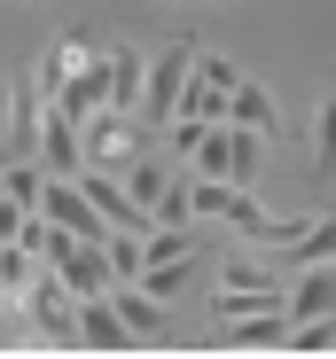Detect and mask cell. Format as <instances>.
<instances>
[{
  "label": "cell",
  "mask_w": 336,
  "mask_h": 359,
  "mask_svg": "<svg viewBox=\"0 0 336 359\" xmlns=\"http://www.w3.org/2000/svg\"><path fill=\"white\" fill-rule=\"evenodd\" d=\"M188 71H196V39H164L149 63H141V109H133V117H141L149 133H164V126L180 117V86H188Z\"/></svg>",
  "instance_id": "6da1fadb"
},
{
  "label": "cell",
  "mask_w": 336,
  "mask_h": 359,
  "mask_svg": "<svg viewBox=\"0 0 336 359\" xmlns=\"http://www.w3.org/2000/svg\"><path fill=\"white\" fill-rule=\"evenodd\" d=\"M16 313H24V320H32L47 344H79V297L63 289V273H55V266H39V273L24 281Z\"/></svg>",
  "instance_id": "7a4b0ae2"
},
{
  "label": "cell",
  "mask_w": 336,
  "mask_h": 359,
  "mask_svg": "<svg viewBox=\"0 0 336 359\" xmlns=\"http://www.w3.org/2000/svg\"><path fill=\"white\" fill-rule=\"evenodd\" d=\"M141 141H156V133L141 126L133 109H94V117H79V149H86V164H109V172H118Z\"/></svg>",
  "instance_id": "3957f363"
},
{
  "label": "cell",
  "mask_w": 336,
  "mask_h": 359,
  "mask_svg": "<svg viewBox=\"0 0 336 359\" xmlns=\"http://www.w3.org/2000/svg\"><path fill=\"white\" fill-rule=\"evenodd\" d=\"M32 164H39L47 180H79L86 149H79V117H71V109H55V102H47V117H39V149H32Z\"/></svg>",
  "instance_id": "277c9868"
},
{
  "label": "cell",
  "mask_w": 336,
  "mask_h": 359,
  "mask_svg": "<svg viewBox=\"0 0 336 359\" xmlns=\"http://www.w3.org/2000/svg\"><path fill=\"white\" fill-rule=\"evenodd\" d=\"M55 273H63V289H71V297H102L109 281H118V273H109V250H102V243H71L63 258H55Z\"/></svg>",
  "instance_id": "5b68a950"
},
{
  "label": "cell",
  "mask_w": 336,
  "mask_h": 359,
  "mask_svg": "<svg viewBox=\"0 0 336 359\" xmlns=\"http://www.w3.org/2000/svg\"><path fill=\"white\" fill-rule=\"evenodd\" d=\"M227 126H250V133H282V102H274V86H258V79H235V94H227Z\"/></svg>",
  "instance_id": "8992f818"
},
{
  "label": "cell",
  "mask_w": 336,
  "mask_h": 359,
  "mask_svg": "<svg viewBox=\"0 0 336 359\" xmlns=\"http://www.w3.org/2000/svg\"><path fill=\"white\" fill-rule=\"evenodd\" d=\"M102 297L118 305V320H126L133 336H164V328H173V320H164V297H149L141 281H109Z\"/></svg>",
  "instance_id": "52a82bcc"
},
{
  "label": "cell",
  "mask_w": 336,
  "mask_h": 359,
  "mask_svg": "<svg viewBox=\"0 0 336 359\" xmlns=\"http://www.w3.org/2000/svg\"><path fill=\"white\" fill-rule=\"evenodd\" d=\"M79 344H94V351H126V344H141V336L118 320V305H109V297H79Z\"/></svg>",
  "instance_id": "ba28073f"
},
{
  "label": "cell",
  "mask_w": 336,
  "mask_h": 359,
  "mask_svg": "<svg viewBox=\"0 0 336 359\" xmlns=\"http://www.w3.org/2000/svg\"><path fill=\"white\" fill-rule=\"evenodd\" d=\"M118 180H126V196L141 203V211H156V196H164V180H173V164H164V156H149V141L118 164Z\"/></svg>",
  "instance_id": "9c48e42d"
},
{
  "label": "cell",
  "mask_w": 336,
  "mask_h": 359,
  "mask_svg": "<svg viewBox=\"0 0 336 359\" xmlns=\"http://www.w3.org/2000/svg\"><path fill=\"white\" fill-rule=\"evenodd\" d=\"M16 243H24L39 266H55V258H63V250L79 243V234H71V226H55L47 211H24V219H16Z\"/></svg>",
  "instance_id": "30bf717a"
},
{
  "label": "cell",
  "mask_w": 336,
  "mask_h": 359,
  "mask_svg": "<svg viewBox=\"0 0 336 359\" xmlns=\"http://www.w3.org/2000/svg\"><path fill=\"white\" fill-rule=\"evenodd\" d=\"M321 258H336V219H321V211H313V226L297 234V243H282V273L321 266Z\"/></svg>",
  "instance_id": "8fae6325"
},
{
  "label": "cell",
  "mask_w": 336,
  "mask_h": 359,
  "mask_svg": "<svg viewBox=\"0 0 336 359\" xmlns=\"http://www.w3.org/2000/svg\"><path fill=\"white\" fill-rule=\"evenodd\" d=\"M258 164H266V133L227 126V180H235V188H258Z\"/></svg>",
  "instance_id": "7c38bea8"
},
{
  "label": "cell",
  "mask_w": 336,
  "mask_h": 359,
  "mask_svg": "<svg viewBox=\"0 0 336 359\" xmlns=\"http://www.w3.org/2000/svg\"><path fill=\"white\" fill-rule=\"evenodd\" d=\"M196 273H203V250H196V258H173V266H141L133 281H141L149 297H164V305H173L180 289H196Z\"/></svg>",
  "instance_id": "4fadbf2b"
},
{
  "label": "cell",
  "mask_w": 336,
  "mask_h": 359,
  "mask_svg": "<svg viewBox=\"0 0 336 359\" xmlns=\"http://www.w3.org/2000/svg\"><path fill=\"white\" fill-rule=\"evenodd\" d=\"M102 109H141V55L133 47H109V102Z\"/></svg>",
  "instance_id": "5bb4252c"
},
{
  "label": "cell",
  "mask_w": 336,
  "mask_h": 359,
  "mask_svg": "<svg viewBox=\"0 0 336 359\" xmlns=\"http://www.w3.org/2000/svg\"><path fill=\"white\" fill-rule=\"evenodd\" d=\"M196 226H149L141 234V266H173V258H196Z\"/></svg>",
  "instance_id": "9a60e30c"
},
{
  "label": "cell",
  "mask_w": 336,
  "mask_h": 359,
  "mask_svg": "<svg viewBox=\"0 0 336 359\" xmlns=\"http://www.w3.org/2000/svg\"><path fill=\"white\" fill-rule=\"evenodd\" d=\"M313 172H321V180H336V79H328L321 117H313Z\"/></svg>",
  "instance_id": "2e32d148"
},
{
  "label": "cell",
  "mask_w": 336,
  "mask_h": 359,
  "mask_svg": "<svg viewBox=\"0 0 336 359\" xmlns=\"http://www.w3.org/2000/svg\"><path fill=\"white\" fill-rule=\"evenodd\" d=\"M156 226H196V188H188V172H173L164 180V196H156V211H149Z\"/></svg>",
  "instance_id": "e0dca14e"
},
{
  "label": "cell",
  "mask_w": 336,
  "mask_h": 359,
  "mask_svg": "<svg viewBox=\"0 0 336 359\" xmlns=\"http://www.w3.org/2000/svg\"><path fill=\"white\" fill-rule=\"evenodd\" d=\"M188 156H196V172H203V180H227V126H203Z\"/></svg>",
  "instance_id": "ac0fdd59"
},
{
  "label": "cell",
  "mask_w": 336,
  "mask_h": 359,
  "mask_svg": "<svg viewBox=\"0 0 336 359\" xmlns=\"http://www.w3.org/2000/svg\"><path fill=\"white\" fill-rule=\"evenodd\" d=\"M290 351H328L336 344V313H313V320H290V336H282Z\"/></svg>",
  "instance_id": "d6986e66"
},
{
  "label": "cell",
  "mask_w": 336,
  "mask_h": 359,
  "mask_svg": "<svg viewBox=\"0 0 336 359\" xmlns=\"http://www.w3.org/2000/svg\"><path fill=\"white\" fill-rule=\"evenodd\" d=\"M39 273V258L24 250V243H0V289H8V297H24V281Z\"/></svg>",
  "instance_id": "ffe728a7"
},
{
  "label": "cell",
  "mask_w": 336,
  "mask_h": 359,
  "mask_svg": "<svg viewBox=\"0 0 336 359\" xmlns=\"http://www.w3.org/2000/svg\"><path fill=\"white\" fill-rule=\"evenodd\" d=\"M39 180H47V172H39V164H32V156H8V196H16V203H24V211H32V203H39Z\"/></svg>",
  "instance_id": "44dd1931"
},
{
  "label": "cell",
  "mask_w": 336,
  "mask_h": 359,
  "mask_svg": "<svg viewBox=\"0 0 336 359\" xmlns=\"http://www.w3.org/2000/svg\"><path fill=\"white\" fill-rule=\"evenodd\" d=\"M16 219H24V203H16V196H0V243H16Z\"/></svg>",
  "instance_id": "7402d4cb"
},
{
  "label": "cell",
  "mask_w": 336,
  "mask_h": 359,
  "mask_svg": "<svg viewBox=\"0 0 336 359\" xmlns=\"http://www.w3.org/2000/svg\"><path fill=\"white\" fill-rule=\"evenodd\" d=\"M16 320H24V313H16V297H8V305H0V344H16V336H8Z\"/></svg>",
  "instance_id": "603a6c76"
},
{
  "label": "cell",
  "mask_w": 336,
  "mask_h": 359,
  "mask_svg": "<svg viewBox=\"0 0 336 359\" xmlns=\"http://www.w3.org/2000/svg\"><path fill=\"white\" fill-rule=\"evenodd\" d=\"M0 126H8V86H0ZM0 164H8V156H0Z\"/></svg>",
  "instance_id": "cb8c5ba5"
},
{
  "label": "cell",
  "mask_w": 336,
  "mask_h": 359,
  "mask_svg": "<svg viewBox=\"0 0 336 359\" xmlns=\"http://www.w3.org/2000/svg\"><path fill=\"white\" fill-rule=\"evenodd\" d=\"M0 196H8V164H0Z\"/></svg>",
  "instance_id": "d4e9b609"
}]
</instances>
